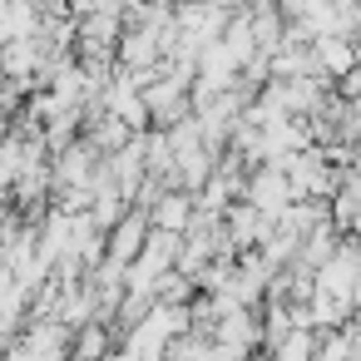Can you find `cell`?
I'll return each instance as SVG.
<instances>
[{
    "label": "cell",
    "instance_id": "2",
    "mask_svg": "<svg viewBox=\"0 0 361 361\" xmlns=\"http://www.w3.org/2000/svg\"><path fill=\"white\" fill-rule=\"evenodd\" d=\"M307 351H312V341H307V336H292V341L282 346V361H307Z\"/></svg>",
    "mask_w": 361,
    "mask_h": 361
},
{
    "label": "cell",
    "instance_id": "1",
    "mask_svg": "<svg viewBox=\"0 0 361 361\" xmlns=\"http://www.w3.org/2000/svg\"><path fill=\"white\" fill-rule=\"evenodd\" d=\"M287 198H292V183H287V173H277V169H267V173L252 183V203H257V208H267V213H272V208H282Z\"/></svg>",
    "mask_w": 361,
    "mask_h": 361
}]
</instances>
